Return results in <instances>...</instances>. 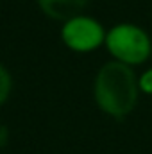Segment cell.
Masks as SVG:
<instances>
[{
	"instance_id": "obj_2",
	"label": "cell",
	"mask_w": 152,
	"mask_h": 154,
	"mask_svg": "<svg viewBox=\"0 0 152 154\" xmlns=\"http://www.w3.org/2000/svg\"><path fill=\"white\" fill-rule=\"evenodd\" d=\"M104 47L111 59L132 68L145 65L152 56L150 34L132 22H120L109 27Z\"/></svg>"
},
{
	"instance_id": "obj_3",
	"label": "cell",
	"mask_w": 152,
	"mask_h": 154,
	"mask_svg": "<svg viewBox=\"0 0 152 154\" xmlns=\"http://www.w3.org/2000/svg\"><path fill=\"white\" fill-rule=\"evenodd\" d=\"M106 34L108 29L97 18L84 13L61 23L59 31V38L63 45L75 54H88L104 47Z\"/></svg>"
},
{
	"instance_id": "obj_5",
	"label": "cell",
	"mask_w": 152,
	"mask_h": 154,
	"mask_svg": "<svg viewBox=\"0 0 152 154\" xmlns=\"http://www.w3.org/2000/svg\"><path fill=\"white\" fill-rule=\"evenodd\" d=\"M13 86H14L13 74L9 72V68H7L4 63H0V108L11 99Z\"/></svg>"
},
{
	"instance_id": "obj_4",
	"label": "cell",
	"mask_w": 152,
	"mask_h": 154,
	"mask_svg": "<svg viewBox=\"0 0 152 154\" xmlns=\"http://www.w3.org/2000/svg\"><path fill=\"white\" fill-rule=\"evenodd\" d=\"M36 5L47 18L65 23L66 20L82 14L90 5V0H36Z\"/></svg>"
},
{
	"instance_id": "obj_7",
	"label": "cell",
	"mask_w": 152,
	"mask_h": 154,
	"mask_svg": "<svg viewBox=\"0 0 152 154\" xmlns=\"http://www.w3.org/2000/svg\"><path fill=\"white\" fill-rule=\"evenodd\" d=\"M11 142V129L5 124H0V151L7 149Z\"/></svg>"
},
{
	"instance_id": "obj_6",
	"label": "cell",
	"mask_w": 152,
	"mask_h": 154,
	"mask_svg": "<svg viewBox=\"0 0 152 154\" xmlns=\"http://www.w3.org/2000/svg\"><path fill=\"white\" fill-rule=\"evenodd\" d=\"M138 84H140V91L141 93L152 95V66L138 75Z\"/></svg>"
},
{
	"instance_id": "obj_1",
	"label": "cell",
	"mask_w": 152,
	"mask_h": 154,
	"mask_svg": "<svg viewBox=\"0 0 152 154\" xmlns=\"http://www.w3.org/2000/svg\"><path fill=\"white\" fill-rule=\"evenodd\" d=\"M91 91L97 108L114 120H123L131 115L141 93L134 68L114 59L106 61L97 70Z\"/></svg>"
}]
</instances>
